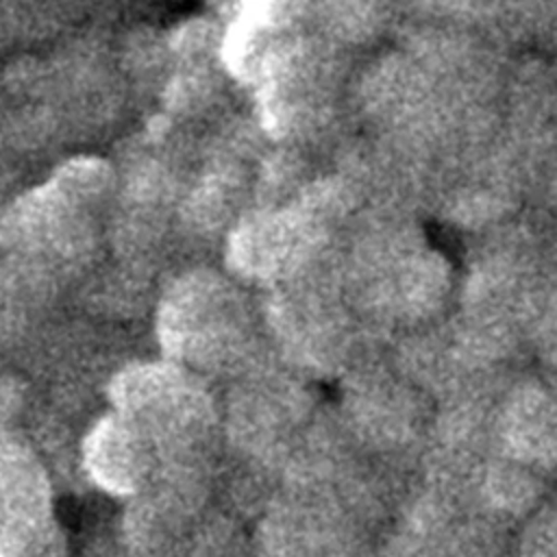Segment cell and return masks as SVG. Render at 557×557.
Masks as SVG:
<instances>
[{"label": "cell", "instance_id": "cell-1", "mask_svg": "<svg viewBox=\"0 0 557 557\" xmlns=\"http://www.w3.org/2000/svg\"><path fill=\"white\" fill-rule=\"evenodd\" d=\"M41 476L17 450L0 448V557H61Z\"/></svg>", "mask_w": 557, "mask_h": 557}]
</instances>
